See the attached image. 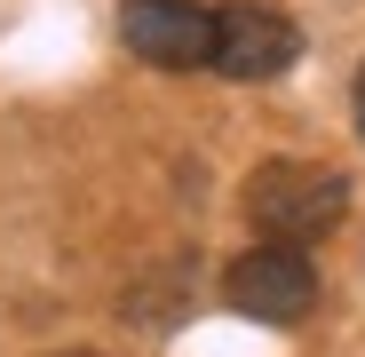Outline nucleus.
<instances>
[{
    "label": "nucleus",
    "instance_id": "obj_1",
    "mask_svg": "<svg viewBox=\"0 0 365 357\" xmlns=\"http://www.w3.org/2000/svg\"><path fill=\"white\" fill-rule=\"evenodd\" d=\"M247 214L262 238H286V247H310L349 214V183L318 159H270L247 175Z\"/></svg>",
    "mask_w": 365,
    "mask_h": 357
},
{
    "label": "nucleus",
    "instance_id": "obj_2",
    "mask_svg": "<svg viewBox=\"0 0 365 357\" xmlns=\"http://www.w3.org/2000/svg\"><path fill=\"white\" fill-rule=\"evenodd\" d=\"M222 302L238 318L255 326H302L318 310V270L302 247H286V238H270V247H247L230 270H222Z\"/></svg>",
    "mask_w": 365,
    "mask_h": 357
},
{
    "label": "nucleus",
    "instance_id": "obj_3",
    "mask_svg": "<svg viewBox=\"0 0 365 357\" xmlns=\"http://www.w3.org/2000/svg\"><path fill=\"white\" fill-rule=\"evenodd\" d=\"M119 40L151 72H215V9H199V0H128Z\"/></svg>",
    "mask_w": 365,
    "mask_h": 357
},
{
    "label": "nucleus",
    "instance_id": "obj_4",
    "mask_svg": "<svg viewBox=\"0 0 365 357\" xmlns=\"http://www.w3.org/2000/svg\"><path fill=\"white\" fill-rule=\"evenodd\" d=\"M294 56H302L294 16L255 9V0H230V9H215V72H222V80H238V88L278 80V72H294Z\"/></svg>",
    "mask_w": 365,
    "mask_h": 357
},
{
    "label": "nucleus",
    "instance_id": "obj_5",
    "mask_svg": "<svg viewBox=\"0 0 365 357\" xmlns=\"http://www.w3.org/2000/svg\"><path fill=\"white\" fill-rule=\"evenodd\" d=\"M357 135H365V72H357Z\"/></svg>",
    "mask_w": 365,
    "mask_h": 357
}]
</instances>
